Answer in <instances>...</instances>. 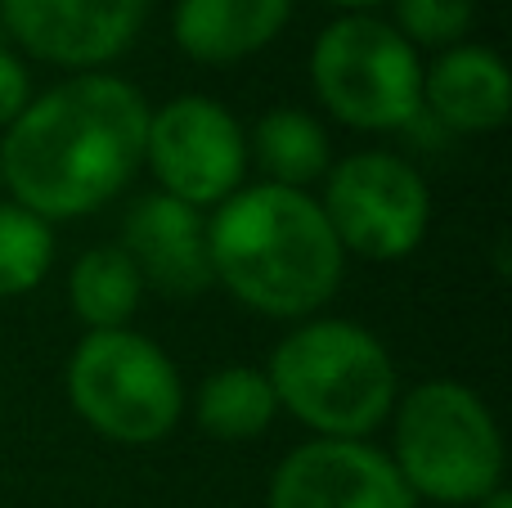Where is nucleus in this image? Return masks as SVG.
Here are the masks:
<instances>
[{
  "mask_svg": "<svg viewBox=\"0 0 512 508\" xmlns=\"http://www.w3.org/2000/svg\"><path fill=\"white\" fill-rule=\"evenodd\" d=\"M149 99L117 72H72L0 135V185L18 207L63 225L108 207L144 167Z\"/></svg>",
  "mask_w": 512,
  "mask_h": 508,
  "instance_id": "1",
  "label": "nucleus"
},
{
  "mask_svg": "<svg viewBox=\"0 0 512 508\" xmlns=\"http://www.w3.org/2000/svg\"><path fill=\"white\" fill-rule=\"evenodd\" d=\"M212 279L265 320H310L342 288L346 252L306 189L243 185L207 212Z\"/></svg>",
  "mask_w": 512,
  "mask_h": 508,
  "instance_id": "2",
  "label": "nucleus"
},
{
  "mask_svg": "<svg viewBox=\"0 0 512 508\" xmlns=\"http://www.w3.org/2000/svg\"><path fill=\"white\" fill-rule=\"evenodd\" d=\"M265 378L283 414L315 437L369 441L391 419L400 374L387 342L342 315L297 320L265 360Z\"/></svg>",
  "mask_w": 512,
  "mask_h": 508,
  "instance_id": "3",
  "label": "nucleus"
},
{
  "mask_svg": "<svg viewBox=\"0 0 512 508\" xmlns=\"http://www.w3.org/2000/svg\"><path fill=\"white\" fill-rule=\"evenodd\" d=\"M391 464L414 500L472 508L504 486V432L477 387L459 378H427L396 396Z\"/></svg>",
  "mask_w": 512,
  "mask_h": 508,
  "instance_id": "4",
  "label": "nucleus"
},
{
  "mask_svg": "<svg viewBox=\"0 0 512 508\" xmlns=\"http://www.w3.org/2000/svg\"><path fill=\"white\" fill-rule=\"evenodd\" d=\"M63 392L72 414L113 446H158L185 419V378L140 329L81 333Z\"/></svg>",
  "mask_w": 512,
  "mask_h": 508,
  "instance_id": "5",
  "label": "nucleus"
},
{
  "mask_svg": "<svg viewBox=\"0 0 512 508\" xmlns=\"http://www.w3.org/2000/svg\"><path fill=\"white\" fill-rule=\"evenodd\" d=\"M310 90L333 122L391 135L423 113V59L373 14H342L310 45Z\"/></svg>",
  "mask_w": 512,
  "mask_h": 508,
  "instance_id": "6",
  "label": "nucleus"
},
{
  "mask_svg": "<svg viewBox=\"0 0 512 508\" xmlns=\"http://www.w3.org/2000/svg\"><path fill=\"white\" fill-rule=\"evenodd\" d=\"M319 185V207L346 257L391 266L414 257L432 230V189L423 171L391 149L346 153Z\"/></svg>",
  "mask_w": 512,
  "mask_h": 508,
  "instance_id": "7",
  "label": "nucleus"
},
{
  "mask_svg": "<svg viewBox=\"0 0 512 508\" xmlns=\"http://www.w3.org/2000/svg\"><path fill=\"white\" fill-rule=\"evenodd\" d=\"M144 167L158 180V194L212 212L248 185V131L221 99L176 95L149 108Z\"/></svg>",
  "mask_w": 512,
  "mask_h": 508,
  "instance_id": "8",
  "label": "nucleus"
},
{
  "mask_svg": "<svg viewBox=\"0 0 512 508\" xmlns=\"http://www.w3.org/2000/svg\"><path fill=\"white\" fill-rule=\"evenodd\" d=\"M265 508H414L387 450L369 441L310 437L279 459Z\"/></svg>",
  "mask_w": 512,
  "mask_h": 508,
  "instance_id": "9",
  "label": "nucleus"
},
{
  "mask_svg": "<svg viewBox=\"0 0 512 508\" xmlns=\"http://www.w3.org/2000/svg\"><path fill=\"white\" fill-rule=\"evenodd\" d=\"M149 18V0H0V23L32 59L99 72L126 54Z\"/></svg>",
  "mask_w": 512,
  "mask_h": 508,
  "instance_id": "10",
  "label": "nucleus"
},
{
  "mask_svg": "<svg viewBox=\"0 0 512 508\" xmlns=\"http://www.w3.org/2000/svg\"><path fill=\"white\" fill-rule=\"evenodd\" d=\"M117 248L140 270L144 293L189 302L216 288L212 257H207V212L180 203L171 194H144L131 203L122 221V243Z\"/></svg>",
  "mask_w": 512,
  "mask_h": 508,
  "instance_id": "11",
  "label": "nucleus"
},
{
  "mask_svg": "<svg viewBox=\"0 0 512 508\" xmlns=\"http://www.w3.org/2000/svg\"><path fill=\"white\" fill-rule=\"evenodd\" d=\"M423 108L454 135L499 131L512 113L508 63L490 45H450L423 63Z\"/></svg>",
  "mask_w": 512,
  "mask_h": 508,
  "instance_id": "12",
  "label": "nucleus"
},
{
  "mask_svg": "<svg viewBox=\"0 0 512 508\" xmlns=\"http://www.w3.org/2000/svg\"><path fill=\"white\" fill-rule=\"evenodd\" d=\"M292 0H176L171 41L194 63H239L279 41Z\"/></svg>",
  "mask_w": 512,
  "mask_h": 508,
  "instance_id": "13",
  "label": "nucleus"
},
{
  "mask_svg": "<svg viewBox=\"0 0 512 508\" xmlns=\"http://www.w3.org/2000/svg\"><path fill=\"white\" fill-rule=\"evenodd\" d=\"M248 162L261 167L265 185L306 189L310 194V185H319L333 167V140H328V126L315 113L279 104L252 122Z\"/></svg>",
  "mask_w": 512,
  "mask_h": 508,
  "instance_id": "14",
  "label": "nucleus"
},
{
  "mask_svg": "<svg viewBox=\"0 0 512 508\" xmlns=\"http://www.w3.org/2000/svg\"><path fill=\"white\" fill-rule=\"evenodd\" d=\"M63 293H68L72 320L86 324V333L131 329L144 302V279L117 243H95L72 261Z\"/></svg>",
  "mask_w": 512,
  "mask_h": 508,
  "instance_id": "15",
  "label": "nucleus"
},
{
  "mask_svg": "<svg viewBox=\"0 0 512 508\" xmlns=\"http://www.w3.org/2000/svg\"><path fill=\"white\" fill-rule=\"evenodd\" d=\"M279 414V401L270 392V378L256 365H225L198 383L194 392V423L203 437L239 446L256 441Z\"/></svg>",
  "mask_w": 512,
  "mask_h": 508,
  "instance_id": "16",
  "label": "nucleus"
},
{
  "mask_svg": "<svg viewBox=\"0 0 512 508\" xmlns=\"http://www.w3.org/2000/svg\"><path fill=\"white\" fill-rule=\"evenodd\" d=\"M54 266V225L0 198V302L27 297Z\"/></svg>",
  "mask_w": 512,
  "mask_h": 508,
  "instance_id": "17",
  "label": "nucleus"
},
{
  "mask_svg": "<svg viewBox=\"0 0 512 508\" xmlns=\"http://www.w3.org/2000/svg\"><path fill=\"white\" fill-rule=\"evenodd\" d=\"M396 9V32L405 36L409 45H432V50H450L463 36L472 32V0H391Z\"/></svg>",
  "mask_w": 512,
  "mask_h": 508,
  "instance_id": "18",
  "label": "nucleus"
},
{
  "mask_svg": "<svg viewBox=\"0 0 512 508\" xmlns=\"http://www.w3.org/2000/svg\"><path fill=\"white\" fill-rule=\"evenodd\" d=\"M32 104V72L9 45H0V131Z\"/></svg>",
  "mask_w": 512,
  "mask_h": 508,
  "instance_id": "19",
  "label": "nucleus"
},
{
  "mask_svg": "<svg viewBox=\"0 0 512 508\" xmlns=\"http://www.w3.org/2000/svg\"><path fill=\"white\" fill-rule=\"evenodd\" d=\"M328 5L346 9V14H369V9H378V5H391V0H328Z\"/></svg>",
  "mask_w": 512,
  "mask_h": 508,
  "instance_id": "20",
  "label": "nucleus"
},
{
  "mask_svg": "<svg viewBox=\"0 0 512 508\" xmlns=\"http://www.w3.org/2000/svg\"><path fill=\"white\" fill-rule=\"evenodd\" d=\"M472 508H512V495H508V486H499V491H490L481 504H472Z\"/></svg>",
  "mask_w": 512,
  "mask_h": 508,
  "instance_id": "21",
  "label": "nucleus"
}]
</instances>
